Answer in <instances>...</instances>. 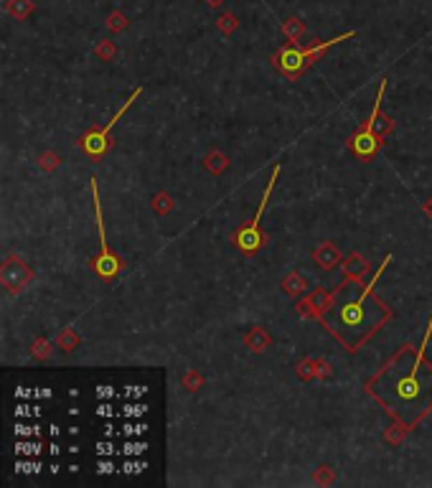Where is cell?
Instances as JSON below:
<instances>
[{
  "label": "cell",
  "instance_id": "obj_1",
  "mask_svg": "<svg viewBox=\"0 0 432 488\" xmlns=\"http://www.w3.org/2000/svg\"><path fill=\"white\" fill-rule=\"evenodd\" d=\"M432 336V318L419 349L402 346L382 369L366 382V394L374 397L384 412L402 430H415L432 412V364L425 361Z\"/></svg>",
  "mask_w": 432,
  "mask_h": 488
},
{
  "label": "cell",
  "instance_id": "obj_2",
  "mask_svg": "<svg viewBox=\"0 0 432 488\" xmlns=\"http://www.w3.org/2000/svg\"><path fill=\"white\" fill-rule=\"evenodd\" d=\"M389 262L391 254H387L382 265L377 267V272H374V278L359 287L356 298H349V282H343L328 298L326 313H321V321L338 338V343L346 346L349 351H359L384 323L389 321V308L374 295V287H377L382 272L389 267Z\"/></svg>",
  "mask_w": 432,
  "mask_h": 488
},
{
  "label": "cell",
  "instance_id": "obj_3",
  "mask_svg": "<svg viewBox=\"0 0 432 488\" xmlns=\"http://www.w3.org/2000/svg\"><path fill=\"white\" fill-rule=\"evenodd\" d=\"M384 92H387V79H382V84H379L377 102H374V107H371V115L366 117V122L356 130V135L351 138V143H349L351 150H354V155H356V158H361V161H371V158L379 153L384 135L391 130V120L382 117Z\"/></svg>",
  "mask_w": 432,
  "mask_h": 488
},
{
  "label": "cell",
  "instance_id": "obj_4",
  "mask_svg": "<svg viewBox=\"0 0 432 488\" xmlns=\"http://www.w3.org/2000/svg\"><path fill=\"white\" fill-rule=\"evenodd\" d=\"M354 36H356V31H346V34L336 36V38H328V41H318L315 46H308V49H300V46L280 49L272 56V66H275V71H280L282 77L295 79V77H300L308 66H313V64L321 59V54H326L328 49H333L336 43L349 41Z\"/></svg>",
  "mask_w": 432,
  "mask_h": 488
},
{
  "label": "cell",
  "instance_id": "obj_5",
  "mask_svg": "<svg viewBox=\"0 0 432 488\" xmlns=\"http://www.w3.org/2000/svg\"><path fill=\"white\" fill-rule=\"evenodd\" d=\"M280 168L282 166H272V175H270V181H267L265 186V194H262V201H259V209L257 214L252 217L250 224H244L242 229L237 231V237H234V242H237V247L244 252V254H254V252L262 247V231H259V222H262V217H265V209H267V201H270V194L272 189H275V181H278V175H280Z\"/></svg>",
  "mask_w": 432,
  "mask_h": 488
},
{
  "label": "cell",
  "instance_id": "obj_6",
  "mask_svg": "<svg viewBox=\"0 0 432 488\" xmlns=\"http://www.w3.org/2000/svg\"><path fill=\"white\" fill-rule=\"evenodd\" d=\"M92 199H94V214H97V234H99V257L92 262L94 272H97L102 280H112L117 278L120 272V259L112 254V250L107 247V231H105V219H102V201H99V186L97 181L92 178Z\"/></svg>",
  "mask_w": 432,
  "mask_h": 488
},
{
  "label": "cell",
  "instance_id": "obj_7",
  "mask_svg": "<svg viewBox=\"0 0 432 488\" xmlns=\"http://www.w3.org/2000/svg\"><path fill=\"white\" fill-rule=\"evenodd\" d=\"M140 94H143V87H138V89L133 92V97L127 99L125 105H122V110H120L117 115H115V117H112L110 122H107V125L102 127V130H89V133H87L82 140H79V145H82V150H84L87 155H89V158H102V155H105L107 150H110V133H112V127L117 125V120H122V115H125V112L130 110V105H133V102L140 97Z\"/></svg>",
  "mask_w": 432,
  "mask_h": 488
},
{
  "label": "cell",
  "instance_id": "obj_8",
  "mask_svg": "<svg viewBox=\"0 0 432 488\" xmlns=\"http://www.w3.org/2000/svg\"><path fill=\"white\" fill-rule=\"evenodd\" d=\"M31 0H10L8 3V10L15 15V18H26L28 13H31Z\"/></svg>",
  "mask_w": 432,
  "mask_h": 488
},
{
  "label": "cell",
  "instance_id": "obj_9",
  "mask_svg": "<svg viewBox=\"0 0 432 488\" xmlns=\"http://www.w3.org/2000/svg\"><path fill=\"white\" fill-rule=\"evenodd\" d=\"M282 31H285L287 36H290V38H298L300 34H303V23H300V18H287V23L285 26H282Z\"/></svg>",
  "mask_w": 432,
  "mask_h": 488
},
{
  "label": "cell",
  "instance_id": "obj_10",
  "mask_svg": "<svg viewBox=\"0 0 432 488\" xmlns=\"http://www.w3.org/2000/svg\"><path fill=\"white\" fill-rule=\"evenodd\" d=\"M234 26H237L234 15H222V18H219V28H222V31H231Z\"/></svg>",
  "mask_w": 432,
  "mask_h": 488
},
{
  "label": "cell",
  "instance_id": "obj_11",
  "mask_svg": "<svg viewBox=\"0 0 432 488\" xmlns=\"http://www.w3.org/2000/svg\"><path fill=\"white\" fill-rule=\"evenodd\" d=\"M206 3H209L211 8H219V6H222V3H224V0H206Z\"/></svg>",
  "mask_w": 432,
  "mask_h": 488
}]
</instances>
